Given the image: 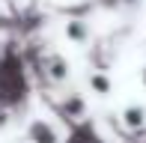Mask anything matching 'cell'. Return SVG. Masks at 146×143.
Segmentation results:
<instances>
[{"label": "cell", "mask_w": 146, "mask_h": 143, "mask_svg": "<svg viewBox=\"0 0 146 143\" xmlns=\"http://www.w3.org/2000/svg\"><path fill=\"white\" fill-rule=\"evenodd\" d=\"M27 143H60V134L51 122L45 119H33L27 128Z\"/></svg>", "instance_id": "6da1fadb"}, {"label": "cell", "mask_w": 146, "mask_h": 143, "mask_svg": "<svg viewBox=\"0 0 146 143\" xmlns=\"http://www.w3.org/2000/svg\"><path fill=\"white\" fill-rule=\"evenodd\" d=\"M45 72H48V77L51 81H66L69 77V63L63 60V57H57V54H51L48 60H45Z\"/></svg>", "instance_id": "7a4b0ae2"}, {"label": "cell", "mask_w": 146, "mask_h": 143, "mask_svg": "<svg viewBox=\"0 0 146 143\" xmlns=\"http://www.w3.org/2000/svg\"><path fill=\"white\" fill-rule=\"evenodd\" d=\"M122 122H125L128 128H140L143 122H146V110H143V107H137V105L125 107V110H122Z\"/></svg>", "instance_id": "3957f363"}, {"label": "cell", "mask_w": 146, "mask_h": 143, "mask_svg": "<svg viewBox=\"0 0 146 143\" xmlns=\"http://www.w3.org/2000/svg\"><path fill=\"white\" fill-rule=\"evenodd\" d=\"M69 143H102V137L92 131V125H81V128H75V131H72Z\"/></svg>", "instance_id": "277c9868"}, {"label": "cell", "mask_w": 146, "mask_h": 143, "mask_svg": "<svg viewBox=\"0 0 146 143\" xmlns=\"http://www.w3.org/2000/svg\"><path fill=\"white\" fill-rule=\"evenodd\" d=\"M66 36H69L72 39V42H87V24H84V21H69V24H66Z\"/></svg>", "instance_id": "5b68a950"}, {"label": "cell", "mask_w": 146, "mask_h": 143, "mask_svg": "<svg viewBox=\"0 0 146 143\" xmlns=\"http://www.w3.org/2000/svg\"><path fill=\"white\" fill-rule=\"evenodd\" d=\"M90 87L96 89V93H110V81H108V75H90Z\"/></svg>", "instance_id": "8992f818"}, {"label": "cell", "mask_w": 146, "mask_h": 143, "mask_svg": "<svg viewBox=\"0 0 146 143\" xmlns=\"http://www.w3.org/2000/svg\"><path fill=\"white\" fill-rule=\"evenodd\" d=\"M143 83H146V69H143Z\"/></svg>", "instance_id": "52a82bcc"}]
</instances>
